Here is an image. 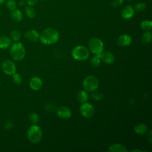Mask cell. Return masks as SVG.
I'll use <instances>...</instances> for the list:
<instances>
[{"label":"cell","mask_w":152,"mask_h":152,"mask_svg":"<svg viewBox=\"0 0 152 152\" xmlns=\"http://www.w3.org/2000/svg\"><path fill=\"white\" fill-rule=\"evenodd\" d=\"M39 39L44 45H52L58 41L59 34L56 30L53 28H48L42 31Z\"/></svg>","instance_id":"6da1fadb"},{"label":"cell","mask_w":152,"mask_h":152,"mask_svg":"<svg viewBox=\"0 0 152 152\" xmlns=\"http://www.w3.org/2000/svg\"><path fill=\"white\" fill-rule=\"evenodd\" d=\"M10 54L15 61L22 60L26 55V50L21 43H14L10 48Z\"/></svg>","instance_id":"7a4b0ae2"},{"label":"cell","mask_w":152,"mask_h":152,"mask_svg":"<svg viewBox=\"0 0 152 152\" xmlns=\"http://www.w3.org/2000/svg\"><path fill=\"white\" fill-rule=\"evenodd\" d=\"M42 137V130L38 125L33 124L27 131V138L32 143L39 142Z\"/></svg>","instance_id":"3957f363"},{"label":"cell","mask_w":152,"mask_h":152,"mask_svg":"<svg viewBox=\"0 0 152 152\" xmlns=\"http://www.w3.org/2000/svg\"><path fill=\"white\" fill-rule=\"evenodd\" d=\"M71 54L75 60L84 61L89 57V50L84 46L79 45L72 49Z\"/></svg>","instance_id":"277c9868"},{"label":"cell","mask_w":152,"mask_h":152,"mask_svg":"<svg viewBox=\"0 0 152 152\" xmlns=\"http://www.w3.org/2000/svg\"><path fill=\"white\" fill-rule=\"evenodd\" d=\"M83 87L87 91H93L99 87V82L97 78L93 75L86 77L83 83Z\"/></svg>","instance_id":"5b68a950"},{"label":"cell","mask_w":152,"mask_h":152,"mask_svg":"<svg viewBox=\"0 0 152 152\" xmlns=\"http://www.w3.org/2000/svg\"><path fill=\"white\" fill-rule=\"evenodd\" d=\"M88 47L93 53L99 55L103 51L104 45L103 42L99 39L92 38L89 40Z\"/></svg>","instance_id":"8992f818"},{"label":"cell","mask_w":152,"mask_h":152,"mask_svg":"<svg viewBox=\"0 0 152 152\" xmlns=\"http://www.w3.org/2000/svg\"><path fill=\"white\" fill-rule=\"evenodd\" d=\"M80 112L84 117L86 118H90L94 115V108L91 104L85 102L80 106Z\"/></svg>","instance_id":"52a82bcc"},{"label":"cell","mask_w":152,"mask_h":152,"mask_svg":"<svg viewBox=\"0 0 152 152\" xmlns=\"http://www.w3.org/2000/svg\"><path fill=\"white\" fill-rule=\"evenodd\" d=\"M2 69L5 74L11 75L15 72L16 66L12 61L6 60L2 64Z\"/></svg>","instance_id":"ba28073f"},{"label":"cell","mask_w":152,"mask_h":152,"mask_svg":"<svg viewBox=\"0 0 152 152\" xmlns=\"http://www.w3.org/2000/svg\"><path fill=\"white\" fill-rule=\"evenodd\" d=\"M56 113L60 118L63 119H66L71 116L72 112L68 107L65 106H61L57 109Z\"/></svg>","instance_id":"9c48e42d"},{"label":"cell","mask_w":152,"mask_h":152,"mask_svg":"<svg viewBox=\"0 0 152 152\" xmlns=\"http://www.w3.org/2000/svg\"><path fill=\"white\" fill-rule=\"evenodd\" d=\"M135 13L134 8L132 6L128 5L125 6L121 11V15L122 17L124 19H130L131 18Z\"/></svg>","instance_id":"30bf717a"},{"label":"cell","mask_w":152,"mask_h":152,"mask_svg":"<svg viewBox=\"0 0 152 152\" xmlns=\"http://www.w3.org/2000/svg\"><path fill=\"white\" fill-rule=\"evenodd\" d=\"M100 60L106 64H111L115 61V57L110 52H104L100 54Z\"/></svg>","instance_id":"8fae6325"},{"label":"cell","mask_w":152,"mask_h":152,"mask_svg":"<svg viewBox=\"0 0 152 152\" xmlns=\"http://www.w3.org/2000/svg\"><path fill=\"white\" fill-rule=\"evenodd\" d=\"M132 42L131 37L126 34L121 35L117 40V43L121 46H127L131 44Z\"/></svg>","instance_id":"7c38bea8"},{"label":"cell","mask_w":152,"mask_h":152,"mask_svg":"<svg viewBox=\"0 0 152 152\" xmlns=\"http://www.w3.org/2000/svg\"><path fill=\"white\" fill-rule=\"evenodd\" d=\"M42 80L38 77H34L30 81V87L33 90H39L42 87Z\"/></svg>","instance_id":"4fadbf2b"},{"label":"cell","mask_w":152,"mask_h":152,"mask_svg":"<svg viewBox=\"0 0 152 152\" xmlns=\"http://www.w3.org/2000/svg\"><path fill=\"white\" fill-rule=\"evenodd\" d=\"M25 36L28 40L32 42H36L40 38L39 33L34 30H30L27 31L26 33Z\"/></svg>","instance_id":"5bb4252c"},{"label":"cell","mask_w":152,"mask_h":152,"mask_svg":"<svg viewBox=\"0 0 152 152\" xmlns=\"http://www.w3.org/2000/svg\"><path fill=\"white\" fill-rule=\"evenodd\" d=\"M108 151L109 152H126L127 149L122 144H115L109 147Z\"/></svg>","instance_id":"9a60e30c"},{"label":"cell","mask_w":152,"mask_h":152,"mask_svg":"<svg viewBox=\"0 0 152 152\" xmlns=\"http://www.w3.org/2000/svg\"><path fill=\"white\" fill-rule=\"evenodd\" d=\"M11 39L6 36H0V48L2 49H7L11 45Z\"/></svg>","instance_id":"2e32d148"},{"label":"cell","mask_w":152,"mask_h":152,"mask_svg":"<svg viewBox=\"0 0 152 152\" xmlns=\"http://www.w3.org/2000/svg\"><path fill=\"white\" fill-rule=\"evenodd\" d=\"M11 17L12 20L16 22H20L23 20V14L20 10L15 9L11 11Z\"/></svg>","instance_id":"e0dca14e"},{"label":"cell","mask_w":152,"mask_h":152,"mask_svg":"<svg viewBox=\"0 0 152 152\" xmlns=\"http://www.w3.org/2000/svg\"><path fill=\"white\" fill-rule=\"evenodd\" d=\"M148 131V127L144 124H140L134 127V131L136 134L139 135H143Z\"/></svg>","instance_id":"ac0fdd59"},{"label":"cell","mask_w":152,"mask_h":152,"mask_svg":"<svg viewBox=\"0 0 152 152\" xmlns=\"http://www.w3.org/2000/svg\"><path fill=\"white\" fill-rule=\"evenodd\" d=\"M77 99L81 103H85L88 99V96L86 91L80 90L77 94Z\"/></svg>","instance_id":"d6986e66"},{"label":"cell","mask_w":152,"mask_h":152,"mask_svg":"<svg viewBox=\"0 0 152 152\" xmlns=\"http://www.w3.org/2000/svg\"><path fill=\"white\" fill-rule=\"evenodd\" d=\"M152 40V35L150 31H147L143 33L141 36V42L144 44H147L151 42Z\"/></svg>","instance_id":"ffe728a7"},{"label":"cell","mask_w":152,"mask_h":152,"mask_svg":"<svg viewBox=\"0 0 152 152\" xmlns=\"http://www.w3.org/2000/svg\"><path fill=\"white\" fill-rule=\"evenodd\" d=\"M141 27L142 30L149 31L151 29L152 27V23L150 20H144L141 23Z\"/></svg>","instance_id":"44dd1931"},{"label":"cell","mask_w":152,"mask_h":152,"mask_svg":"<svg viewBox=\"0 0 152 152\" xmlns=\"http://www.w3.org/2000/svg\"><path fill=\"white\" fill-rule=\"evenodd\" d=\"M100 64V57L99 55H95L94 56L92 57L91 59V65L96 68Z\"/></svg>","instance_id":"7402d4cb"},{"label":"cell","mask_w":152,"mask_h":152,"mask_svg":"<svg viewBox=\"0 0 152 152\" xmlns=\"http://www.w3.org/2000/svg\"><path fill=\"white\" fill-rule=\"evenodd\" d=\"M25 11H26V14L28 18H33L35 17V15H36L35 10L31 7L28 6V7H26Z\"/></svg>","instance_id":"603a6c76"},{"label":"cell","mask_w":152,"mask_h":152,"mask_svg":"<svg viewBox=\"0 0 152 152\" xmlns=\"http://www.w3.org/2000/svg\"><path fill=\"white\" fill-rule=\"evenodd\" d=\"M91 96L93 99L94 100H100L102 99L104 97V95L102 93L99 91H96L95 90L93 91V93L91 94Z\"/></svg>","instance_id":"cb8c5ba5"},{"label":"cell","mask_w":152,"mask_h":152,"mask_svg":"<svg viewBox=\"0 0 152 152\" xmlns=\"http://www.w3.org/2000/svg\"><path fill=\"white\" fill-rule=\"evenodd\" d=\"M29 119L33 124H36L38 122V121L39 120V117L38 115L36 113L33 112V113H31L30 114Z\"/></svg>","instance_id":"d4e9b609"},{"label":"cell","mask_w":152,"mask_h":152,"mask_svg":"<svg viewBox=\"0 0 152 152\" xmlns=\"http://www.w3.org/2000/svg\"><path fill=\"white\" fill-rule=\"evenodd\" d=\"M13 75V81L14 83L16 84V85H20L22 82H23V80H22V77H21V75L18 74V73H14Z\"/></svg>","instance_id":"484cf974"},{"label":"cell","mask_w":152,"mask_h":152,"mask_svg":"<svg viewBox=\"0 0 152 152\" xmlns=\"http://www.w3.org/2000/svg\"><path fill=\"white\" fill-rule=\"evenodd\" d=\"M146 7V5L145 4H144V2H139L138 4H137L135 7H134V10L136 11L137 12H141L142 11H144Z\"/></svg>","instance_id":"4316f807"},{"label":"cell","mask_w":152,"mask_h":152,"mask_svg":"<svg viewBox=\"0 0 152 152\" xmlns=\"http://www.w3.org/2000/svg\"><path fill=\"white\" fill-rule=\"evenodd\" d=\"M6 5H7V7L8 9L12 11L13 10L16 9L17 3H16L15 1H14V0H8L7 2Z\"/></svg>","instance_id":"83f0119b"},{"label":"cell","mask_w":152,"mask_h":152,"mask_svg":"<svg viewBox=\"0 0 152 152\" xmlns=\"http://www.w3.org/2000/svg\"><path fill=\"white\" fill-rule=\"evenodd\" d=\"M11 37L12 40L17 42L20 39V33L18 31L14 30L11 32Z\"/></svg>","instance_id":"f1b7e54d"},{"label":"cell","mask_w":152,"mask_h":152,"mask_svg":"<svg viewBox=\"0 0 152 152\" xmlns=\"http://www.w3.org/2000/svg\"><path fill=\"white\" fill-rule=\"evenodd\" d=\"M124 0H112L111 2V5L114 8H118L122 5Z\"/></svg>","instance_id":"f546056e"},{"label":"cell","mask_w":152,"mask_h":152,"mask_svg":"<svg viewBox=\"0 0 152 152\" xmlns=\"http://www.w3.org/2000/svg\"><path fill=\"white\" fill-rule=\"evenodd\" d=\"M26 2L30 6H33L36 4L39 0H25Z\"/></svg>","instance_id":"4dcf8cb0"},{"label":"cell","mask_w":152,"mask_h":152,"mask_svg":"<svg viewBox=\"0 0 152 152\" xmlns=\"http://www.w3.org/2000/svg\"><path fill=\"white\" fill-rule=\"evenodd\" d=\"M12 122L11 121H7L5 124V128L7 129H10L12 126Z\"/></svg>","instance_id":"1f68e13d"},{"label":"cell","mask_w":152,"mask_h":152,"mask_svg":"<svg viewBox=\"0 0 152 152\" xmlns=\"http://www.w3.org/2000/svg\"><path fill=\"white\" fill-rule=\"evenodd\" d=\"M148 140L150 141V142H151L152 141V137H151V131H150L149 134H148Z\"/></svg>","instance_id":"d6a6232c"},{"label":"cell","mask_w":152,"mask_h":152,"mask_svg":"<svg viewBox=\"0 0 152 152\" xmlns=\"http://www.w3.org/2000/svg\"><path fill=\"white\" fill-rule=\"evenodd\" d=\"M26 4V1H25V0H21V1L19 2V5H20V6H24Z\"/></svg>","instance_id":"836d02e7"},{"label":"cell","mask_w":152,"mask_h":152,"mask_svg":"<svg viewBox=\"0 0 152 152\" xmlns=\"http://www.w3.org/2000/svg\"><path fill=\"white\" fill-rule=\"evenodd\" d=\"M134 151H141V150H139V149H134V150H132L131 151V152H134Z\"/></svg>","instance_id":"e575fe53"},{"label":"cell","mask_w":152,"mask_h":152,"mask_svg":"<svg viewBox=\"0 0 152 152\" xmlns=\"http://www.w3.org/2000/svg\"><path fill=\"white\" fill-rule=\"evenodd\" d=\"M5 1H6V0H0V4H3L4 2H5Z\"/></svg>","instance_id":"d590c367"},{"label":"cell","mask_w":152,"mask_h":152,"mask_svg":"<svg viewBox=\"0 0 152 152\" xmlns=\"http://www.w3.org/2000/svg\"><path fill=\"white\" fill-rule=\"evenodd\" d=\"M128 1H134V0H128Z\"/></svg>","instance_id":"8d00e7d4"},{"label":"cell","mask_w":152,"mask_h":152,"mask_svg":"<svg viewBox=\"0 0 152 152\" xmlns=\"http://www.w3.org/2000/svg\"><path fill=\"white\" fill-rule=\"evenodd\" d=\"M0 14H1V9H0Z\"/></svg>","instance_id":"74e56055"},{"label":"cell","mask_w":152,"mask_h":152,"mask_svg":"<svg viewBox=\"0 0 152 152\" xmlns=\"http://www.w3.org/2000/svg\"><path fill=\"white\" fill-rule=\"evenodd\" d=\"M0 86H1V84H0Z\"/></svg>","instance_id":"f35d334b"}]
</instances>
